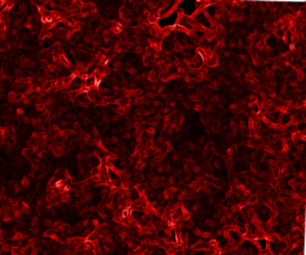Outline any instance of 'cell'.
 I'll return each mask as SVG.
<instances>
[{
    "instance_id": "1",
    "label": "cell",
    "mask_w": 306,
    "mask_h": 255,
    "mask_svg": "<svg viewBox=\"0 0 306 255\" xmlns=\"http://www.w3.org/2000/svg\"><path fill=\"white\" fill-rule=\"evenodd\" d=\"M195 255H206V250H199L195 253Z\"/></svg>"
},
{
    "instance_id": "2",
    "label": "cell",
    "mask_w": 306,
    "mask_h": 255,
    "mask_svg": "<svg viewBox=\"0 0 306 255\" xmlns=\"http://www.w3.org/2000/svg\"><path fill=\"white\" fill-rule=\"evenodd\" d=\"M158 235H159V237H164L165 236V232H164V231H162V230H159L158 231Z\"/></svg>"
},
{
    "instance_id": "3",
    "label": "cell",
    "mask_w": 306,
    "mask_h": 255,
    "mask_svg": "<svg viewBox=\"0 0 306 255\" xmlns=\"http://www.w3.org/2000/svg\"><path fill=\"white\" fill-rule=\"evenodd\" d=\"M129 137H131V134H129V133H124V134H123V138H124V139H128Z\"/></svg>"
}]
</instances>
